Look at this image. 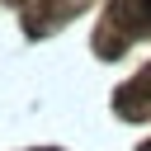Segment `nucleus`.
I'll return each mask as SVG.
<instances>
[{"label":"nucleus","mask_w":151,"mask_h":151,"mask_svg":"<svg viewBox=\"0 0 151 151\" xmlns=\"http://www.w3.org/2000/svg\"><path fill=\"white\" fill-rule=\"evenodd\" d=\"M113 14L123 24H132V28H151V0H118Z\"/></svg>","instance_id":"1"},{"label":"nucleus","mask_w":151,"mask_h":151,"mask_svg":"<svg viewBox=\"0 0 151 151\" xmlns=\"http://www.w3.org/2000/svg\"><path fill=\"white\" fill-rule=\"evenodd\" d=\"M142 151H151V142H142Z\"/></svg>","instance_id":"2"}]
</instances>
